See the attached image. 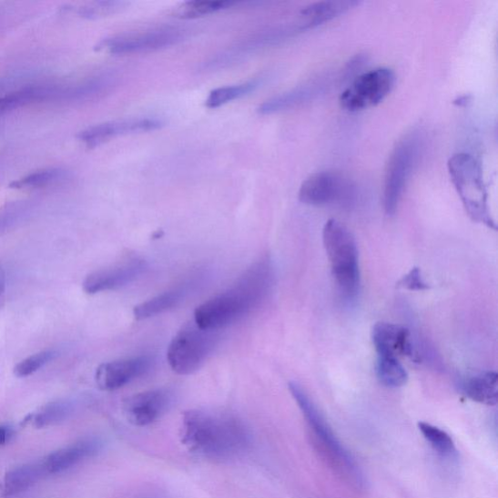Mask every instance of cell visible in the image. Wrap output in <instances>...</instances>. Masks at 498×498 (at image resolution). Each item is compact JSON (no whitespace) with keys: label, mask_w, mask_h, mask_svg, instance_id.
<instances>
[{"label":"cell","mask_w":498,"mask_h":498,"mask_svg":"<svg viewBox=\"0 0 498 498\" xmlns=\"http://www.w3.org/2000/svg\"><path fill=\"white\" fill-rule=\"evenodd\" d=\"M218 331L200 329L195 322L184 325L168 349V362L177 374L190 375L200 369L219 343Z\"/></svg>","instance_id":"8992f818"},{"label":"cell","mask_w":498,"mask_h":498,"mask_svg":"<svg viewBox=\"0 0 498 498\" xmlns=\"http://www.w3.org/2000/svg\"><path fill=\"white\" fill-rule=\"evenodd\" d=\"M147 269V262L139 258L125 260L89 275L83 281V290L88 294L116 290L135 281Z\"/></svg>","instance_id":"7c38bea8"},{"label":"cell","mask_w":498,"mask_h":498,"mask_svg":"<svg viewBox=\"0 0 498 498\" xmlns=\"http://www.w3.org/2000/svg\"><path fill=\"white\" fill-rule=\"evenodd\" d=\"M422 137L419 132L405 136L393 148L383 180V208L392 217L400 206L406 185L415 169L422 152Z\"/></svg>","instance_id":"5b68a950"},{"label":"cell","mask_w":498,"mask_h":498,"mask_svg":"<svg viewBox=\"0 0 498 498\" xmlns=\"http://www.w3.org/2000/svg\"><path fill=\"white\" fill-rule=\"evenodd\" d=\"M331 85L332 78L330 76L312 79L300 86L268 99L259 107V112L262 116H271V114L297 108L324 95Z\"/></svg>","instance_id":"9a60e30c"},{"label":"cell","mask_w":498,"mask_h":498,"mask_svg":"<svg viewBox=\"0 0 498 498\" xmlns=\"http://www.w3.org/2000/svg\"><path fill=\"white\" fill-rule=\"evenodd\" d=\"M12 82L8 78H0V97L9 93Z\"/></svg>","instance_id":"1f68e13d"},{"label":"cell","mask_w":498,"mask_h":498,"mask_svg":"<svg viewBox=\"0 0 498 498\" xmlns=\"http://www.w3.org/2000/svg\"><path fill=\"white\" fill-rule=\"evenodd\" d=\"M352 183L334 172L311 175L299 190V200L309 206H327L349 203L354 198Z\"/></svg>","instance_id":"9c48e42d"},{"label":"cell","mask_w":498,"mask_h":498,"mask_svg":"<svg viewBox=\"0 0 498 498\" xmlns=\"http://www.w3.org/2000/svg\"><path fill=\"white\" fill-rule=\"evenodd\" d=\"M397 287L410 291L430 290L429 284L424 281L422 271L418 267L412 268L408 274L398 281Z\"/></svg>","instance_id":"4dcf8cb0"},{"label":"cell","mask_w":498,"mask_h":498,"mask_svg":"<svg viewBox=\"0 0 498 498\" xmlns=\"http://www.w3.org/2000/svg\"><path fill=\"white\" fill-rule=\"evenodd\" d=\"M259 86V81H250L243 84L233 85V86H226L218 88L209 93L206 106L208 108H219L228 103L235 101V99L243 97Z\"/></svg>","instance_id":"d4e9b609"},{"label":"cell","mask_w":498,"mask_h":498,"mask_svg":"<svg viewBox=\"0 0 498 498\" xmlns=\"http://www.w3.org/2000/svg\"><path fill=\"white\" fill-rule=\"evenodd\" d=\"M35 209L32 201H17L0 208V236L14 229L31 217Z\"/></svg>","instance_id":"cb8c5ba5"},{"label":"cell","mask_w":498,"mask_h":498,"mask_svg":"<svg viewBox=\"0 0 498 498\" xmlns=\"http://www.w3.org/2000/svg\"><path fill=\"white\" fill-rule=\"evenodd\" d=\"M46 474L44 463L26 464L13 469L4 480L3 493L5 496H12L23 493Z\"/></svg>","instance_id":"7402d4cb"},{"label":"cell","mask_w":498,"mask_h":498,"mask_svg":"<svg viewBox=\"0 0 498 498\" xmlns=\"http://www.w3.org/2000/svg\"><path fill=\"white\" fill-rule=\"evenodd\" d=\"M102 443L97 439H87L54 452L44 463L47 474L61 473L95 455Z\"/></svg>","instance_id":"d6986e66"},{"label":"cell","mask_w":498,"mask_h":498,"mask_svg":"<svg viewBox=\"0 0 498 498\" xmlns=\"http://www.w3.org/2000/svg\"><path fill=\"white\" fill-rule=\"evenodd\" d=\"M73 404L67 401L49 403L33 416V422L36 429H45L48 426L64 422L73 412Z\"/></svg>","instance_id":"4316f807"},{"label":"cell","mask_w":498,"mask_h":498,"mask_svg":"<svg viewBox=\"0 0 498 498\" xmlns=\"http://www.w3.org/2000/svg\"><path fill=\"white\" fill-rule=\"evenodd\" d=\"M274 281L273 262L264 256L229 289L198 306L194 312V322L202 330L219 331L259 308L272 291Z\"/></svg>","instance_id":"6da1fadb"},{"label":"cell","mask_w":498,"mask_h":498,"mask_svg":"<svg viewBox=\"0 0 498 498\" xmlns=\"http://www.w3.org/2000/svg\"><path fill=\"white\" fill-rule=\"evenodd\" d=\"M64 84L41 83L25 85L0 97V117L27 105L46 101H60Z\"/></svg>","instance_id":"e0dca14e"},{"label":"cell","mask_w":498,"mask_h":498,"mask_svg":"<svg viewBox=\"0 0 498 498\" xmlns=\"http://www.w3.org/2000/svg\"><path fill=\"white\" fill-rule=\"evenodd\" d=\"M9 437V432L7 429L0 426V446L4 445Z\"/></svg>","instance_id":"d6a6232c"},{"label":"cell","mask_w":498,"mask_h":498,"mask_svg":"<svg viewBox=\"0 0 498 498\" xmlns=\"http://www.w3.org/2000/svg\"><path fill=\"white\" fill-rule=\"evenodd\" d=\"M448 172L469 218L496 230L481 163L472 154L457 153L448 161Z\"/></svg>","instance_id":"277c9868"},{"label":"cell","mask_w":498,"mask_h":498,"mask_svg":"<svg viewBox=\"0 0 498 498\" xmlns=\"http://www.w3.org/2000/svg\"><path fill=\"white\" fill-rule=\"evenodd\" d=\"M376 373L383 386L397 389L405 385L408 373L400 360L391 357H379L376 364Z\"/></svg>","instance_id":"603a6c76"},{"label":"cell","mask_w":498,"mask_h":498,"mask_svg":"<svg viewBox=\"0 0 498 498\" xmlns=\"http://www.w3.org/2000/svg\"><path fill=\"white\" fill-rule=\"evenodd\" d=\"M182 443L201 457L229 461L248 452L252 436L248 425L230 412L191 410L182 420Z\"/></svg>","instance_id":"7a4b0ae2"},{"label":"cell","mask_w":498,"mask_h":498,"mask_svg":"<svg viewBox=\"0 0 498 498\" xmlns=\"http://www.w3.org/2000/svg\"><path fill=\"white\" fill-rule=\"evenodd\" d=\"M66 170L62 168H49L37 170L33 174L27 175L18 180L13 181L9 187L12 189H31L45 188L66 177Z\"/></svg>","instance_id":"484cf974"},{"label":"cell","mask_w":498,"mask_h":498,"mask_svg":"<svg viewBox=\"0 0 498 498\" xmlns=\"http://www.w3.org/2000/svg\"><path fill=\"white\" fill-rule=\"evenodd\" d=\"M118 77L110 71L97 74L76 83L65 85L61 101L85 103L95 101L110 93L117 86Z\"/></svg>","instance_id":"ac0fdd59"},{"label":"cell","mask_w":498,"mask_h":498,"mask_svg":"<svg viewBox=\"0 0 498 498\" xmlns=\"http://www.w3.org/2000/svg\"><path fill=\"white\" fill-rule=\"evenodd\" d=\"M463 392L474 402L494 406L498 401V375L485 371L469 378L463 385Z\"/></svg>","instance_id":"44dd1931"},{"label":"cell","mask_w":498,"mask_h":498,"mask_svg":"<svg viewBox=\"0 0 498 498\" xmlns=\"http://www.w3.org/2000/svg\"><path fill=\"white\" fill-rule=\"evenodd\" d=\"M419 430L438 453L448 457L455 452L453 441L446 432L423 422H419Z\"/></svg>","instance_id":"f1b7e54d"},{"label":"cell","mask_w":498,"mask_h":498,"mask_svg":"<svg viewBox=\"0 0 498 498\" xmlns=\"http://www.w3.org/2000/svg\"><path fill=\"white\" fill-rule=\"evenodd\" d=\"M55 357L53 351H44L31 355L22 361L14 368V374L19 378L31 376L38 371L39 369L50 362Z\"/></svg>","instance_id":"f546056e"},{"label":"cell","mask_w":498,"mask_h":498,"mask_svg":"<svg viewBox=\"0 0 498 498\" xmlns=\"http://www.w3.org/2000/svg\"><path fill=\"white\" fill-rule=\"evenodd\" d=\"M183 38V33L176 28H158L105 39L97 49H105L114 55L150 52L176 46Z\"/></svg>","instance_id":"30bf717a"},{"label":"cell","mask_w":498,"mask_h":498,"mask_svg":"<svg viewBox=\"0 0 498 498\" xmlns=\"http://www.w3.org/2000/svg\"><path fill=\"white\" fill-rule=\"evenodd\" d=\"M235 4L232 2H188L180 5L175 10V17L180 19H194L209 15V14L216 13L233 6Z\"/></svg>","instance_id":"83f0119b"},{"label":"cell","mask_w":498,"mask_h":498,"mask_svg":"<svg viewBox=\"0 0 498 498\" xmlns=\"http://www.w3.org/2000/svg\"><path fill=\"white\" fill-rule=\"evenodd\" d=\"M163 125L154 118H135L106 122L88 127L77 135L83 144L93 147L120 136L146 133L158 130Z\"/></svg>","instance_id":"5bb4252c"},{"label":"cell","mask_w":498,"mask_h":498,"mask_svg":"<svg viewBox=\"0 0 498 498\" xmlns=\"http://www.w3.org/2000/svg\"><path fill=\"white\" fill-rule=\"evenodd\" d=\"M5 289V282L3 276H0V294H3Z\"/></svg>","instance_id":"836d02e7"},{"label":"cell","mask_w":498,"mask_h":498,"mask_svg":"<svg viewBox=\"0 0 498 498\" xmlns=\"http://www.w3.org/2000/svg\"><path fill=\"white\" fill-rule=\"evenodd\" d=\"M372 340L379 357H414L411 334L404 326L379 322L374 326Z\"/></svg>","instance_id":"2e32d148"},{"label":"cell","mask_w":498,"mask_h":498,"mask_svg":"<svg viewBox=\"0 0 498 498\" xmlns=\"http://www.w3.org/2000/svg\"><path fill=\"white\" fill-rule=\"evenodd\" d=\"M154 359L150 355L114 361L97 369L96 381L103 391H117L150 371Z\"/></svg>","instance_id":"4fadbf2b"},{"label":"cell","mask_w":498,"mask_h":498,"mask_svg":"<svg viewBox=\"0 0 498 498\" xmlns=\"http://www.w3.org/2000/svg\"><path fill=\"white\" fill-rule=\"evenodd\" d=\"M174 403L168 389L151 390L135 394L124 401V414L136 426H147L163 417Z\"/></svg>","instance_id":"8fae6325"},{"label":"cell","mask_w":498,"mask_h":498,"mask_svg":"<svg viewBox=\"0 0 498 498\" xmlns=\"http://www.w3.org/2000/svg\"><path fill=\"white\" fill-rule=\"evenodd\" d=\"M395 81V74L389 67L368 70L355 78L340 94V105L349 112L376 107L391 93Z\"/></svg>","instance_id":"ba28073f"},{"label":"cell","mask_w":498,"mask_h":498,"mask_svg":"<svg viewBox=\"0 0 498 498\" xmlns=\"http://www.w3.org/2000/svg\"><path fill=\"white\" fill-rule=\"evenodd\" d=\"M289 388L299 408L302 411L310 429L320 441L323 451L329 453L331 461L340 469L344 468L345 473H350V475L351 474L360 480V473H358L357 466L354 465L351 455L340 444L330 423L327 422L306 391L296 381H290Z\"/></svg>","instance_id":"52a82bcc"},{"label":"cell","mask_w":498,"mask_h":498,"mask_svg":"<svg viewBox=\"0 0 498 498\" xmlns=\"http://www.w3.org/2000/svg\"><path fill=\"white\" fill-rule=\"evenodd\" d=\"M322 239L340 293L348 299L354 298L361 288L357 241L347 226L336 219L325 223Z\"/></svg>","instance_id":"3957f363"},{"label":"cell","mask_w":498,"mask_h":498,"mask_svg":"<svg viewBox=\"0 0 498 498\" xmlns=\"http://www.w3.org/2000/svg\"><path fill=\"white\" fill-rule=\"evenodd\" d=\"M191 290L189 283H183L177 288L165 291L149 299L148 301L135 307L134 316L137 320H147L178 306Z\"/></svg>","instance_id":"ffe728a7"}]
</instances>
